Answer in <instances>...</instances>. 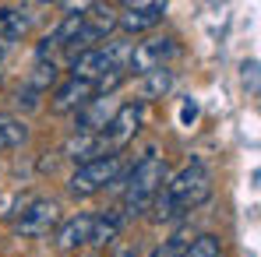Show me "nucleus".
Masks as SVG:
<instances>
[{
  "label": "nucleus",
  "mask_w": 261,
  "mask_h": 257,
  "mask_svg": "<svg viewBox=\"0 0 261 257\" xmlns=\"http://www.w3.org/2000/svg\"><path fill=\"white\" fill-rule=\"evenodd\" d=\"M53 81H57V67H53V60H49V64H46V60H39V64H36V71H32V78H29V88L43 95Z\"/></svg>",
  "instance_id": "obj_18"
},
{
  "label": "nucleus",
  "mask_w": 261,
  "mask_h": 257,
  "mask_svg": "<svg viewBox=\"0 0 261 257\" xmlns=\"http://www.w3.org/2000/svg\"><path fill=\"white\" fill-rule=\"evenodd\" d=\"M191 240H194V236H191L187 229H180V233H173L170 240H163V243L152 250V257H184V250L191 247Z\"/></svg>",
  "instance_id": "obj_17"
},
{
  "label": "nucleus",
  "mask_w": 261,
  "mask_h": 257,
  "mask_svg": "<svg viewBox=\"0 0 261 257\" xmlns=\"http://www.w3.org/2000/svg\"><path fill=\"white\" fill-rule=\"evenodd\" d=\"M212 197V173L201 162H191L176 173L173 180H166V187L155 197V218L159 222H176L184 215H191L194 208H201Z\"/></svg>",
  "instance_id": "obj_1"
},
{
  "label": "nucleus",
  "mask_w": 261,
  "mask_h": 257,
  "mask_svg": "<svg viewBox=\"0 0 261 257\" xmlns=\"http://www.w3.org/2000/svg\"><path fill=\"white\" fill-rule=\"evenodd\" d=\"M170 88H173V71H170V67L148 71V74L141 78V92H145L148 99H155V95H166Z\"/></svg>",
  "instance_id": "obj_15"
},
{
  "label": "nucleus",
  "mask_w": 261,
  "mask_h": 257,
  "mask_svg": "<svg viewBox=\"0 0 261 257\" xmlns=\"http://www.w3.org/2000/svg\"><path fill=\"white\" fill-rule=\"evenodd\" d=\"M25 141H29V127H25V120L14 117V113H0V152L18 148V145H25Z\"/></svg>",
  "instance_id": "obj_14"
},
{
  "label": "nucleus",
  "mask_w": 261,
  "mask_h": 257,
  "mask_svg": "<svg viewBox=\"0 0 261 257\" xmlns=\"http://www.w3.org/2000/svg\"><path fill=\"white\" fill-rule=\"evenodd\" d=\"M163 14H166V4H159V0L124 4V11L117 14V28H124L127 36H134V32H148V28H155V25L163 21Z\"/></svg>",
  "instance_id": "obj_7"
},
{
  "label": "nucleus",
  "mask_w": 261,
  "mask_h": 257,
  "mask_svg": "<svg viewBox=\"0 0 261 257\" xmlns=\"http://www.w3.org/2000/svg\"><path fill=\"white\" fill-rule=\"evenodd\" d=\"M110 120H113L110 102L102 95H95V99H88L85 106L78 109V127H74V134H95V137H102L106 127H110Z\"/></svg>",
  "instance_id": "obj_10"
},
{
  "label": "nucleus",
  "mask_w": 261,
  "mask_h": 257,
  "mask_svg": "<svg viewBox=\"0 0 261 257\" xmlns=\"http://www.w3.org/2000/svg\"><path fill=\"white\" fill-rule=\"evenodd\" d=\"M60 225V208L53 205V201H46V197H36V201H29V208L18 215V233L21 236H49L53 229Z\"/></svg>",
  "instance_id": "obj_6"
},
{
  "label": "nucleus",
  "mask_w": 261,
  "mask_h": 257,
  "mask_svg": "<svg viewBox=\"0 0 261 257\" xmlns=\"http://www.w3.org/2000/svg\"><path fill=\"white\" fill-rule=\"evenodd\" d=\"M176 53V39H145V43H134L130 46V56H127V71L145 78L148 71H159L166 67V60Z\"/></svg>",
  "instance_id": "obj_4"
},
{
  "label": "nucleus",
  "mask_w": 261,
  "mask_h": 257,
  "mask_svg": "<svg viewBox=\"0 0 261 257\" xmlns=\"http://www.w3.org/2000/svg\"><path fill=\"white\" fill-rule=\"evenodd\" d=\"M120 229H124V215L120 212L95 215V222H92V243L95 247H106V243H113L120 236Z\"/></svg>",
  "instance_id": "obj_13"
},
{
  "label": "nucleus",
  "mask_w": 261,
  "mask_h": 257,
  "mask_svg": "<svg viewBox=\"0 0 261 257\" xmlns=\"http://www.w3.org/2000/svg\"><path fill=\"white\" fill-rule=\"evenodd\" d=\"M4 56H7V46L0 43V67H4Z\"/></svg>",
  "instance_id": "obj_20"
},
{
  "label": "nucleus",
  "mask_w": 261,
  "mask_h": 257,
  "mask_svg": "<svg viewBox=\"0 0 261 257\" xmlns=\"http://www.w3.org/2000/svg\"><path fill=\"white\" fill-rule=\"evenodd\" d=\"M184 257H222V243L212 233H201V236L191 240V247L184 250Z\"/></svg>",
  "instance_id": "obj_16"
},
{
  "label": "nucleus",
  "mask_w": 261,
  "mask_h": 257,
  "mask_svg": "<svg viewBox=\"0 0 261 257\" xmlns=\"http://www.w3.org/2000/svg\"><path fill=\"white\" fill-rule=\"evenodd\" d=\"M32 25H36L32 7H4L0 11V36L4 39H21Z\"/></svg>",
  "instance_id": "obj_12"
},
{
  "label": "nucleus",
  "mask_w": 261,
  "mask_h": 257,
  "mask_svg": "<svg viewBox=\"0 0 261 257\" xmlns=\"http://www.w3.org/2000/svg\"><path fill=\"white\" fill-rule=\"evenodd\" d=\"M141 120H145V102H127V106L113 109V120H110V127L102 134L110 152H120L127 141H134V134L141 130Z\"/></svg>",
  "instance_id": "obj_5"
},
{
  "label": "nucleus",
  "mask_w": 261,
  "mask_h": 257,
  "mask_svg": "<svg viewBox=\"0 0 261 257\" xmlns=\"http://www.w3.org/2000/svg\"><path fill=\"white\" fill-rule=\"evenodd\" d=\"M254 71H258V60H247V64H244V81H251V92L258 88V74H254Z\"/></svg>",
  "instance_id": "obj_19"
},
{
  "label": "nucleus",
  "mask_w": 261,
  "mask_h": 257,
  "mask_svg": "<svg viewBox=\"0 0 261 257\" xmlns=\"http://www.w3.org/2000/svg\"><path fill=\"white\" fill-rule=\"evenodd\" d=\"M88 99H95V85H88V81H78V78H67L64 85L53 92V99H49V109H53V113H78V109L85 106Z\"/></svg>",
  "instance_id": "obj_8"
},
{
  "label": "nucleus",
  "mask_w": 261,
  "mask_h": 257,
  "mask_svg": "<svg viewBox=\"0 0 261 257\" xmlns=\"http://www.w3.org/2000/svg\"><path fill=\"white\" fill-rule=\"evenodd\" d=\"M120 169H124L120 152L102 155V159H92V162H85V166H78V169L71 173L67 190H71L74 197H92V194L106 190L110 183H117V180H120Z\"/></svg>",
  "instance_id": "obj_3"
},
{
  "label": "nucleus",
  "mask_w": 261,
  "mask_h": 257,
  "mask_svg": "<svg viewBox=\"0 0 261 257\" xmlns=\"http://www.w3.org/2000/svg\"><path fill=\"white\" fill-rule=\"evenodd\" d=\"M92 222H95V215H74V218L60 222L57 225V250L71 254V250L92 243Z\"/></svg>",
  "instance_id": "obj_9"
},
{
  "label": "nucleus",
  "mask_w": 261,
  "mask_h": 257,
  "mask_svg": "<svg viewBox=\"0 0 261 257\" xmlns=\"http://www.w3.org/2000/svg\"><path fill=\"white\" fill-rule=\"evenodd\" d=\"M170 180V166L163 155L148 152L145 159L134 162V169L127 173V187H124V218H134V215L152 212L159 190L166 187Z\"/></svg>",
  "instance_id": "obj_2"
},
{
  "label": "nucleus",
  "mask_w": 261,
  "mask_h": 257,
  "mask_svg": "<svg viewBox=\"0 0 261 257\" xmlns=\"http://www.w3.org/2000/svg\"><path fill=\"white\" fill-rule=\"evenodd\" d=\"M64 155L74 159L78 166H85V162H92V159H102V155H113V152H110L106 137H95V134H74V137L64 145Z\"/></svg>",
  "instance_id": "obj_11"
}]
</instances>
